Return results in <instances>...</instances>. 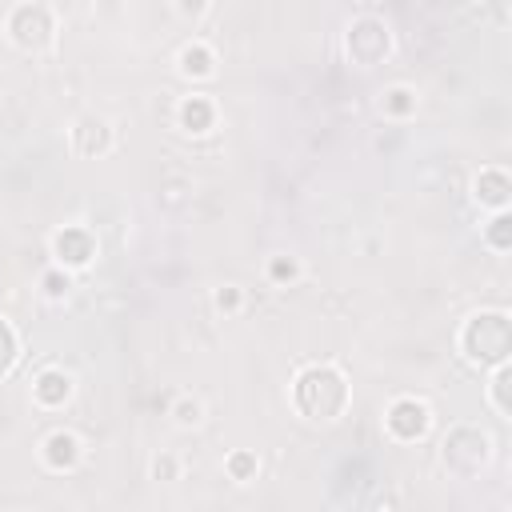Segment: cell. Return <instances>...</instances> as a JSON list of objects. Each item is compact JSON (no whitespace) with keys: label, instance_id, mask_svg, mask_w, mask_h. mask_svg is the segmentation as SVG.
<instances>
[{"label":"cell","instance_id":"cell-1","mask_svg":"<svg viewBox=\"0 0 512 512\" xmlns=\"http://www.w3.org/2000/svg\"><path fill=\"white\" fill-rule=\"evenodd\" d=\"M292 400L296 408L308 416V420H340L352 392H348V380L336 364H308L300 376H296V388H292Z\"/></svg>","mask_w":512,"mask_h":512},{"label":"cell","instance_id":"cell-2","mask_svg":"<svg viewBox=\"0 0 512 512\" xmlns=\"http://www.w3.org/2000/svg\"><path fill=\"white\" fill-rule=\"evenodd\" d=\"M460 348L472 364H484V368L508 364V352H512L508 312H476L460 332Z\"/></svg>","mask_w":512,"mask_h":512},{"label":"cell","instance_id":"cell-3","mask_svg":"<svg viewBox=\"0 0 512 512\" xmlns=\"http://www.w3.org/2000/svg\"><path fill=\"white\" fill-rule=\"evenodd\" d=\"M440 460H444V468H448L452 476L472 480V476L492 460V440H488V432H480L476 424H456V428L444 436Z\"/></svg>","mask_w":512,"mask_h":512},{"label":"cell","instance_id":"cell-4","mask_svg":"<svg viewBox=\"0 0 512 512\" xmlns=\"http://www.w3.org/2000/svg\"><path fill=\"white\" fill-rule=\"evenodd\" d=\"M344 48H348V60H352L356 68H376V64L392 52V32H388L384 20L360 16V20H352V28H348V36H344Z\"/></svg>","mask_w":512,"mask_h":512},{"label":"cell","instance_id":"cell-5","mask_svg":"<svg viewBox=\"0 0 512 512\" xmlns=\"http://www.w3.org/2000/svg\"><path fill=\"white\" fill-rule=\"evenodd\" d=\"M8 32L12 40L24 48V52H44L56 36V24H52V12L40 4V0H28L20 8H12L8 16Z\"/></svg>","mask_w":512,"mask_h":512},{"label":"cell","instance_id":"cell-6","mask_svg":"<svg viewBox=\"0 0 512 512\" xmlns=\"http://www.w3.org/2000/svg\"><path fill=\"white\" fill-rule=\"evenodd\" d=\"M384 428H388L396 440H404V444L424 440L428 428H432V408H428L424 400H416V396H400V400H392V408H388V416H384Z\"/></svg>","mask_w":512,"mask_h":512},{"label":"cell","instance_id":"cell-7","mask_svg":"<svg viewBox=\"0 0 512 512\" xmlns=\"http://www.w3.org/2000/svg\"><path fill=\"white\" fill-rule=\"evenodd\" d=\"M72 148L80 152V156H108L112 152V144H116V136H112V124L104 120V116H80L76 124H72Z\"/></svg>","mask_w":512,"mask_h":512},{"label":"cell","instance_id":"cell-8","mask_svg":"<svg viewBox=\"0 0 512 512\" xmlns=\"http://www.w3.org/2000/svg\"><path fill=\"white\" fill-rule=\"evenodd\" d=\"M52 256L60 268H84L96 256V240L88 228H60L52 236Z\"/></svg>","mask_w":512,"mask_h":512},{"label":"cell","instance_id":"cell-9","mask_svg":"<svg viewBox=\"0 0 512 512\" xmlns=\"http://www.w3.org/2000/svg\"><path fill=\"white\" fill-rule=\"evenodd\" d=\"M32 396L40 408H64L68 396H72V376L64 368H44L32 384Z\"/></svg>","mask_w":512,"mask_h":512},{"label":"cell","instance_id":"cell-10","mask_svg":"<svg viewBox=\"0 0 512 512\" xmlns=\"http://www.w3.org/2000/svg\"><path fill=\"white\" fill-rule=\"evenodd\" d=\"M80 456H84L80 440H76L72 432H64V428H56V432L44 440V464H48L52 472H72V468L80 464Z\"/></svg>","mask_w":512,"mask_h":512},{"label":"cell","instance_id":"cell-11","mask_svg":"<svg viewBox=\"0 0 512 512\" xmlns=\"http://www.w3.org/2000/svg\"><path fill=\"white\" fill-rule=\"evenodd\" d=\"M476 192V200L484 204V208H508V192H512V180H508V172L504 168H484L480 176H476V184H472Z\"/></svg>","mask_w":512,"mask_h":512},{"label":"cell","instance_id":"cell-12","mask_svg":"<svg viewBox=\"0 0 512 512\" xmlns=\"http://www.w3.org/2000/svg\"><path fill=\"white\" fill-rule=\"evenodd\" d=\"M216 124V104L208 96H188L180 104V128L184 132H208Z\"/></svg>","mask_w":512,"mask_h":512},{"label":"cell","instance_id":"cell-13","mask_svg":"<svg viewBox=\"0 0 512 512\" xmlns=\"http://www.w3.org/2000/svg\"><path fill=\"white\" fill-rule=\"evenodd\" d=\"M180 72L184 76H192V80H208L212 72H216V56H212V48L208 44H188L184 52H180Z\"/></svg>","mask_w":512,"mask_h":512},{"label":"cell","instance_id":"cell-14","mask_svg":"<svg viewBox=\"0 0 512 512\" xmlns=\"http://www.w3.org/2000/svg\"><path fill=\"white\" fill-rule=\"evenodd\" d=\"M508 388H512V368L508 364H496V376L488 384V400L500 416H512V400H508Z\"/></svg>","mask_w":512,"mask_h":512},{"label":"cell","instance_id":"cell-15","mask_svg":"<svg viewBox=\"0 0 512 512\" xmlns=\"http://www.w3.org/2000/svg\"><path fill=\"white\" fill-rule=\"evenodd\" d=\"M412 112H416V92H412V88L396 84V88H388V92H384V116L404 120V116H412Z\"/></svg>","mask_w":512,"mask_h":512},{"label":"cell","instance_id":"cell-16","mask_svg":"<svg viewBox=\"0 0 512 512\" xmlns=\"http://www.w3.org/2000/svg\"><path fill=\"white\" fill-rule=\"evenodd\" d=\"M172 420H176L180 428H196V424L204 420V404H200L196 396H176V404H172Z\"/></svg>","mask_w":512,"mask_h":512},{"label":"cell","instance_id":"cell-17","mask_svg":"<svg viewBox=\"0 0 512 512\" xmlns=\"http://www.w3.org/2000/svg\"><path fill=\"white\" fill-rule=\"evenodd\" d=\"M224 468H228V476H232L236 484H248V480L260 472V460H256V452H232Z\"/></svg>","mask_w":512,"mask_h":512},{"label":"cell","instance_id":"cell-18","mask_svg":"<svg viewBox=\"0 0 512 512\" xmlns=\"http://www.w3.org/2000/svg\"><path fill=\"white\" fill-rule=\"evenodd\" d=\"M484 236H488V244H492L496 252H508V244H512V216L500 208V212H496V220L488 224V232H484Z\"/></svg>","mask_w":512,"mask_h":512},{"label":"cell","instance_id":"cell-19","mask_svg":"<svg viewBox=\"0 0 512 512\" xmlns=\"http://www.w3.org/2000/svg\"><path fill=\"white\" fill-rule=\"evenodd\" d=\"M16 352H20V340H16V332H12V324L8 320H0V376L12 368V360H16Z\"/></svg>","mask_w":512,"mask_h":512},{"label":"cell","instance_id":"cell-20","mask_svg":"<svg viewBox=\"0 0 512 512\" xmlns=\"http://www.w3.org/2000/svg\"><path fill=\"white\" fill-rule=\"evenodd\" d=\"M296 276H300V264H296L292 256H272V260H268V280L288 284V280H296Z\"/></svg>","mask_w":512,"mask_h":512},{"label":"cell","instance_id":"cell-21","mask_svg":"<svg viewBox=\"0 0 512 512\" xmlns=\"http://www.w3.org/2000/svg\"><path fill=\"white\" fill-rule=\"evenodd\" d=\"M40 284H44V292H48L52 300H60V296H64V292L72 288V280H68V272H60V268H52V272H44V280H40Z\"/></svg>","mask_w":512,"mask_h":512},{"label":"cell","instance_id":"cell-22","mask_svg":"<svg viewBox=\"0 0 512 512\" xmlns=\"http://www.w3.org/2000/svg\"><path fill=\"white\" fill-rule=\"evenodd\" d=\"M240 300H244V292H240L236 284H224V288L212 296V304H216L220 312H240Z\"/></svg>","mask_w":512,"mask_h":512},{"label":"cell","instance_id":"cell-23","mask_svg":"<svg viewBox=\"0 0 512 512\" xmlns=\"http://www.w3.org/2000/svg\"><path fill=\"white\" fill-rule=\"evenodd\" d=\"M152 472H156V480H176L180 464H176V456H160V460L152 464Z\"/></svg>","mask_w":512,"mask_h":512},{"label":"cell","instance_id":"cell-24","mask_svg":"<svg viewBox=\"0 0 512 512\" xmlns=\"http://www.w3.org/2000/svg\"><path fill=\"white\" fill-rule=\"evenodd\" d=\"M176 8H180V12L188 16V20H200V16L208 12V0H180Z\"/></svg>","mask_w":512,"mask_h":512}]
</instances>
